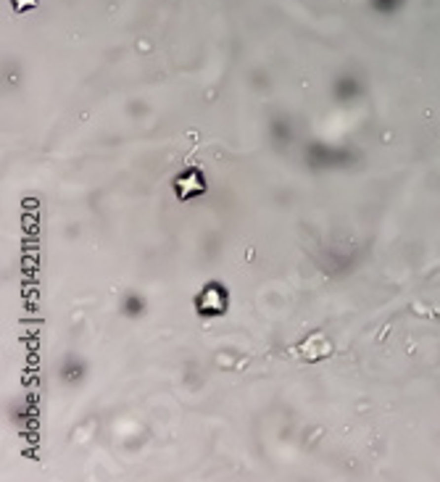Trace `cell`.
Listing matches in <instances>:
<instances>
[{
	"instance_id": "6da1fadb",
	"label": "cell",
	"mask_w": 440,
	"mask_h": 482,
	"mask_svg": "<svg viewBox=\"0 0 440 482\" xmlns=\"http://www.w3.org/2000/svg\"><path fill=\"white\" fill-rule=\"evenodd\" d=\"M227 306H229L227 290L221 285H216V282L206 285L200 290V295L195 298V309H198V313H203V316H221V313L227 311Z\"/></svg>"
},
{
	"instance_id": "7a4b0ae2",
	"label": "cell",
	"mask_w": 440,
	"mask_h": 482,
	"mask_svg": "<svg viewBox=\"0 0 440 482\" xmlns=\"http://www.w3.org/2000/svg\"><path fill=\"white\" fill-rule=\"evenodd\" d=\"M203 193H206V179L200 169H187L174 179V195L180 201H190V198H198Z\"/></svg>"
}]
</instances>
